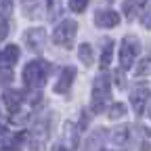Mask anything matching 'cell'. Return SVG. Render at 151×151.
Instances as JSON below:
<instances>
[{"label": "cell", "instance_id": "obj_5", "mask_svg": "<svg viewBox=\"0 0 151 151\" xmlns=\"http://www.w3.org/2000/svg\"><path fill=\"white\" fill-rule=\"evenodd\" d=\"M151 99V90L147 84H137L134 88H132L130 92V103H132V109H134L137 116H141V113L145 111V105L149 103Z\"/></svg>", "mask_w": 151, "mask_h": 151}, {"label": "cell", "instance_id": "obj_1", "mask_svg": "<svg viewBox=\"0 0 151 151\" xmlns=\"http://www.w3.org/2000/svg\"><path fill=\"white\" fill-rule=\"evenodd\" d=\"M111 101V80L107 73H101L94 78L92 94H90V109L92 113H103Z\"/></svg>", "mask_w": 151, "mask_h": 151}, {"label": "cell", "instance_id": "obj_24", "mask_svg": "<svg viewBox=\"0 0 151 151\" xmlns=\"http://www.w3.org/2000/svg\"><path fill=\"white\" fill-rule=\"evenodd\" d=\"M13 80V71L11 69H6L4 73H0V84H6V82H11Z\"/></svg>", "mask_w": 151, "mask_h": 151}, {"label": "cell", "instance_id": "obj_12", "mask_svg": "<svg viewBox=\"0 0 151 151\" xmlns=\"http://www.w3.org/2000/svg\"><path fill=\"white\" fill-rule=\"evenodd\" d=\"M19 57H21V50H19L17 44H9L2 52H0V59H2V65L4 67H11L19 61Z\"/></svg>", "mask_w": 151, "mask_h": 151}, {"label": "cell", "instance_id": "obj_13", "mask_svg": "<svg viewBox=\"0 0 151 151\" xmlns=\"http://www.w3.org/2000/svg\"><path fill=\"white\" fill-rule=\"evenodd\" d=\"M78 59L82 61V65L84 67H90L92 63H94V50H92V46L90 44H80V48H78Z\"/></svg>", "mask_w": 151, "mask_h": 151}, {"label": "cell", "instance_id": "obj_17", "mask_svg": "<svg viewBox=\"0 0 151 151\" xmlns=\"http://www.w3.org/2000/svg\"><path fill=\"white\" fill-rule=\"evenodd\" d=\"M107 116H109L111 120L124 118V116H126V105H124V103H113V105L109 107V111H107Z\"/></svg>", "mask_w": 151, "mask_h": 151}, {"label": "cell", "instance_id": "obj_14", "mask_svg": "<svg viewBox=\"0 0 151 151\" xmlns=\"http://www.w3.org/2000/svg\"><path fill=\"white\" fill-rule=\"evenodd\" d=\"M128 132H130V128H128L126 124H122V126H118L116 130H113V132H111V141H113V143H116L118 147H124V145L128 143V137H130V134H128Z\"/></svg>", "mask_w": 151, "mask_h": 151}, {"label": "cell", "instance_id": "obj_28", "mask_svg": "<svg viewBox=\"0 0 151 151\" xmlns=\"http://www.w3.org/2000/svg\"><path fill=\"white\" fill-rule=\"evenodd\" d=\"M141 151H151V145H149V143H143V145H141Z\"/></svg>", "mask_w": 151, "mask_h": 151}, {"label": "cell", "instance_id": "obj_29", "mask_svg": "<svg viewBox=\"0 0 151 151\" xmlns=\"http://www.w3.org/2000/svg\"><path fill=\"white\" fill-rule=\"evenodd\" d=\"M149 118H151V105H149Z\"/></svg>", "mask_w": 151, "mask_h": 151}, {"label": "cell", "instance_id": "obj_20", "mask_svg": "<svg viewBox=\"0 0 151 151\" xmlns=\"http://www.w3.org/2000/svg\"><path fill=\"white\" fill-rule=\"evenodd\" d=\"M149 69H151V59H149V57H145V59H141V61H139V65H137L134 73H137V76H145Z\"/></svg>", "mask_w": 151, "mask_h": 151}, {"label": "cell", "instance_id": "obj_3", "mask_svg": "<svg viewBox=\"0 0 151 151\" xmlns=\"http://www.w3.org/2000/svg\"><path fill=\"white\" fill-rule=\"evenodd\" d=\"M141 52V42L137 36H126L122 40V46H120V67L124 71H128L132 65H134V59Z\"/></svg>", "mask_w": 151, "mask_h": 151}, {"label": "cell", "instance_id": "obj_4", "mask_svg": "<svg viewBox=\"0 0 151 151\" xmlns=\"http://www.w3.org/2000/svg\"><path fill=\"white\" fill-rule=\"evenodd\" d=\"M76 34H78V23H76L73 19H63V21L55 27V32H52V42L59 44V46L69 48L73 44Z\"/></svg>", "mask_w": 151, "mask_h": 151}, {"label": "cell", "instance_id": "obj_15", "mask_svg": "<svg viewBox=\"0 0 151 151\" xmlns=\"http://www.w3.org/2000/svg\"><path fill=\"white\" fill-rule=\"evenodd\" d=\"M65 132H67V139H69V147L76 149L80 145V126H76L73 122H65Z\"/></svg>", "mask_w": 151, "mask_h": 151}, {"label": "cell", "instance_id": "obj_18", "mask_svg": "<svg viewBox=\"0 0 151 151\" xmlns=\"http://www.w3.org/2000/svg\"><path fill=\"white\" fill-rule=\"evenodd\" d=\"M67 6L73 13H84L88 6V0H67Z\"/></svg>", "mask_w": 151, "mask_h": 151}, {"label": "cell", "instance_id": "obj_11", "mask_svg": "<svg viewBox=\"0 0 151 151\" xmlns=\"http://www.w3.org/2000/svg\"><path fill=\"white\" fill-rule=\"evenodd\" d=\"M2 101H4V105H6V109H9L11 113H17L19 107H21L23 94L19 92V90H15V88H9V90L2 92Z\"/></svg>", "mask_w": 151, "mask_h": 151}, {"label": "cell", "instance_id": "obj_2", "mask_svg": "<svg viewBox=\"0 0 151 151\" xmlns=\"http://www.w3.org/2000/svg\"><path fill=\"white\" fill-rule=\"evenodd\" d=\"M50 73V65L42 59H36V61H29L25 67H23V82L29 86V88H42L46 78Z\"/></svg>", "mask_w": 151, "mask_h": 151}, {"label": "cell", "instance_id": "obj_23", "mask_svg": "<svg viewBox=\"0 0 151 151\" xmlns=\"http://www.w3.org/2000/svg\"><path fill=\"white\" fill-rule=\"evenodd\" d=\"M40 99H42V94H40V90L36 88V92L29 94V105H38V103H40Z\"/></svg>", "mask_w": 151, "mask_h": 151}, {"label": "cell", "instance_id": "obj_19", "mask_svg": "<svg viewBox=\"0 0 151 151\" xmlns=\"http://www.w3.org/2000/svg\"><path fill=\"white\" fill-rule=\"evenodd\" d=\"M122 11L126 13V17H128L130 21H132V19H134V15H137V4L132 2V0H124V4H122Z\"/></svg>", "mask_w": 151, "mask_h": 151}, {"label": "cell", "instance_id": "obj_10", "mask_svg": "<svg viewBox=\"0 0 151 151\" xmlns=\"http://www.w3.org/2000/svg\"><path fill=\"white\" fill-rule=\"evenodd\" d=\"M73 80H76V67L67 65V67L61 71V76H59V80H57V84H55V92H57V94H65V92H69Z\"/></svg>", "mask_w": 151, "mask_h": 151}, {"label": "cell", "instance_id": "obj_26", "mask_svg": "<svg viewBox=\"0 0 151 151\" xmlns=\"http://www.w3.org/2000/svg\"><path fill=\"white\" fill-rule=\"evenodd\" d=\"M88 111H82V120H80V130H84L86 126H88Z\"/></svg>", "mask_w": 151, "mask_h": 151}, {"label": "cell", "instance_id": "obj_22", "mask_svg": "<svg viewBox=\"0 0 151 151\" xmlns=\"http://www.w3.org/2000/svg\"><path fill=\"white\" fill-rule=\"evenodd\" d=\"M141 23H143V27L151 29V6H149V9H147V13L141 17Z\"/></svg>", "mask_w": 151, "mask_h": 151}, {"label": "cell", "instance_id": "obj_9", "mask_svg": "<svg viewBox=\"0 0 151 151\" xmlns=\"http://www.w3.org/2000/svg\"><path fill=\"white\" fill-rule=\"evenodd\" d=\"M44 42H46V32L42 27H32L25 32V44L36 50V52H40L44 48Z\"/></svg>", "mask_w": 151, "mask_h": 151}, {"label": "cell", "instance_id": "obj_6", "mask_svg": "<svg viewBox=\"0 0 151 151\" xmlns=\"http://www.w3.org/2000/svg\"><path fill=\"white\" fill-rule=\"evenodd\" d=\"M46 139H48V124L46 122H38L29 134V147L34 151H44V145H46Z\"/></svg>", "mask_w": 151, "mask_h": 151}, {"label": "cell", "instance_id": "obj_16", "mask_svg": "<svg viewBox=\"0 0 151 151\" xmlns=\"http://www.w3.org/2000/svg\"><path fill=\"white\" fill-rule=\"evenodd\" d=\"M111 57H113V42H111V40H105L103 50H101V67H103V69H105V67H109Z\"/></svg>", "mask_w": 151, "mask_h": 151}, {"label": "cell", "instance_id": "obj_25", "mask_svg": "<svg viewBox=\"0 0 151 151\" xmlns=\"http://www.w3.org/2000/svg\"><path fill=\"white\" fill-rule=\"evenodd\" d=\"M124 69H118L116 71V80H118V88H124L126 86V80H124V73H122Z\"/></svg>", "mask_w": 151, "mask_h": 151}, {"label": "cell", "instance_id": "obj_21", "mask_svg": "<svg viewBox=\"0 0 151 151\" xmlns=\"http://www.w3.org/2000/svg\"><path fill=\"white\" fill-rule=\"evenodd\" d=\"M0 11H2L4 17H11V13H13V0H0Z\"/></svg>", "mask_w": 151, "mask_h": 151}, {"label": "cell", "instance_id": "obj_8", "mask_svg": "<svg viewBox=\"0 0 151 151\" xmlns=\"http://www.w3.org/2000/svg\"><path fill=\"white\" fill-rule=\"evenodd\" d=\"M105 139H107V130H105V128L92 130L90 134L86 137V141L82 143V151H101Z\"/></svg>", "mask_w": 151, "mask_h": 151}, {"label": "cell", "instance_id": "obj_27", "mask_svg": "<svg viewBox=\"0 0 151 151\" xmlns=\"http://www.w3.org/2000/svg\"><path fill=\"white\" fill-rule=\"evenodd\" d=\"M52 151H69L65 145H52Z\"/></svg>", "mask_w": 151, "mask_h": 151}, {"label": "cell", "instance_id": "obj_7", "mask_svg": "<svg viewBox=\"0 0 151 151\" xmlns=\"http://www.w3.org/2000/svg\"><path fill=\"white\" fill-rule=\"evenodd\" d=\"M120 23V15L111 9H101L94 13V25L97 27H103V29H111Z\"/></svg>", "mask_w": 151, "mask_h": 151}]
</instances>
